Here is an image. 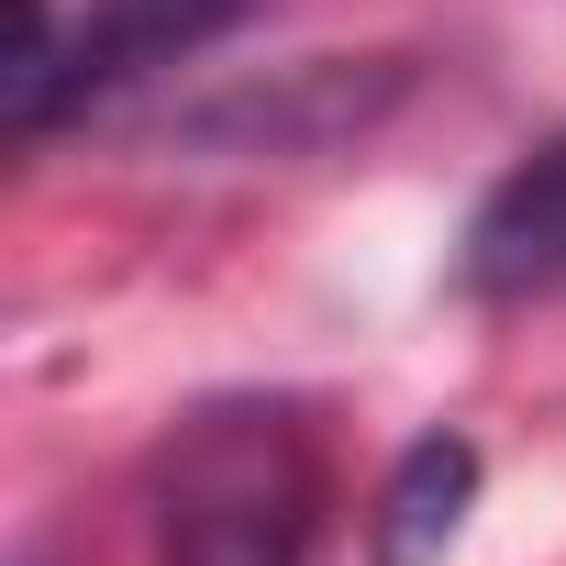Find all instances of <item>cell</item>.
<instances>
[{"label": "cell", "instance_id": "cell-1", "mask_svg": "<svg viewBox=\"0 0 566 566\" xmlns=\"http://www.w3.org/2000/svg\"><path fill=\"white\" fill-rule=\"evenodd\" d=\"M334 522V467L301 400H200L145 467L156 566H312Z\"/></svg>", "mask_w": 566, "mask_h": 566}, {"label": "cell", "instance_id": "cell-2", "mask_svg": "<svg viewBox=\"0 0 566 566\" xmlns=\"http://www.w3.org/2000/svg\"><path fill=\"white\" fill-rule=\"evenodd\" d=\"M255 0H23V45H12V134H56L101 90L233 34Z\"/></svg>", "mask_w": 566, "mask_h": 566}, {"label": "cell", "instance_id": "cell-3", "mask_svg": "<svg viewBox=\"0 0 566 566\" xmlns=\"http://www.w3.org/2000/svg\"><path fill=\"white\" fill-rule=\"evenodd\" d=\"M467 290L478 301H566V134L533 145L467 222Z\"/></svg>", "mask_w": 566, "mask_h": 566}, {"label": "cell", "instance_id": "cell-4", "mask_svg": "<svg viewBox=\"0 0 566 566\" xmlns=\"http://www.w3.org/2000/svg\"><path fill=\"white\" fill-rule=\"evenodd\" d=\"M467 500H478V444H467V433H422V444L389 467L378 511H367V566H444Z\"/></svg>", "mask_w": 566, "mask_h": 566}]
</instances>
